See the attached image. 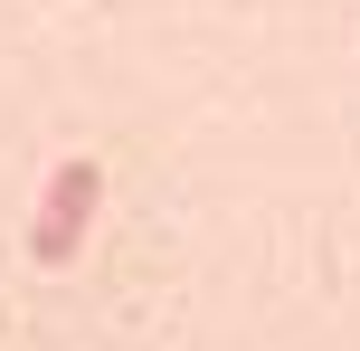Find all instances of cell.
Wrapping results in <instances>:
<instances>
[{
    "label": "cell",
    "instance_id": "1",
    "mask_svg": "<svg viewBox=\"0 0 360 351\" xmlns=\"http://www.w3.org/2000/svg\"><path fill=\"white\" fill-rule=\"evenodd\" d=\"M95 200H105V171L76 152V162H57V181H48V209H38V266H67L76 247H86V219H95Z\"/></svg>",
    "mask_w": 360,
    "mask_h": 351
}]
</instances>
